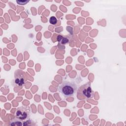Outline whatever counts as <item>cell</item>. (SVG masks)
Here are the masks:
<instances>
[{"instance_id": "cell-2", "label": "cell", "mask_w": 126, "mask_h": 126, "mask_svg": "<svg viewBox=\"0 0 126 126\" xmlns=\"http://www.w3.org/2000/svg\"><path fill=\"white\" fill-rule=\"evenodd\" d=\"M30 117V109L29 107L21 106L17 108L15 114L16 118L22 121H26Z\"/></svg>"}, {"instance_id": "cell-8", "label": "cell", "mask_w": 126, "mask_h": 126, "mask_svg": "<svg viewBox=\"0 0 126 126\" xmlns=\"http://www.w3.org/2000/svg\"><path fill=\"white\" fill-rule=\"evenodd\" d=\"M16 1L18 4H20V5H24L29 2V0H17Z\"/></svg>"}, {"instance_id": "cell-1", "label": "cell", "mask_w": 126, "mask_h": 126, "mask_svg": "<svg viewBox=\"0 0 126 126\" xmlns=\"http://www.w3.org/2000/svg\"><path fill=\"white\" fill-rule=\"evenodd\" d=\"M77 90V87L76 84L68 81L63 82L58 88V91L65 97L72 96Z\"/></svg>"}, {"instance_id": "cell-6", "label": "cell", "mask_w": 126, "mask_h": 126, "mask_svg": "<svg viewBox=\"0 0 126 126\" xmlns=\"http://www.w3.org/2000/svg\"><path fill=\"white\" fill-rule=\"evenodd\" d=\"M22 122H24L15 118V119L12 120L10 122L9 125L11 126H24V123H23Z\"/></svg>"}, {"instance_id": "cell-3", "label": "cell", "mask_w": 126, "mask_h": 126, "mask_svg": "<svg viewBox=\"0 0 126 126\" xmlns=\"http://www.w3.org/2000/svg\"><path fill=\"white\" fill-rule=\"evenodd\" d=\"M80 94L85 98H92L94 96V93L93 91L91 83H87L81 86L78 89V94Z\"/></svg>"}, {"instance_id": "cell-5", "label": "cell", "mask_w": 126, "mask_h": 126, "mask_svg": "<svg viewBox=\"0 0 126 126\" xmlns=\"http://www.w3.org/2000/svg\"><path fill=\"white\" fill-rule=\"evenodd\" d=\"M70 39L71 37L68 35H58L57 37V40L58 42L59 48L64 47V46L69 42Z\"/></svg>"}, {"instance_id": "cell-7", "label": "cell", "mask_w": 126, "mask_h": 126, "mask_svg": "<svg viewBox=\"0 0 126 126\" xmlns=\"http://www.w3.org/2000/svg\"><path fill=\"white\" fill-rule=\"evenodd\" d=\"M49 23L51 24L54 25L58 23V19L55 16H52L49 19Z\"/></svg>"}, {"instance_id": "cell-4", "label": "cell", "mask_w": 126, "mask_h": 126, "mask_svg": "<svg viewBox=\"0 0 126 126\" xmlns=\"http://www.w3.org/2000/svg\"><path fill=\"white\" fill-rule=\"evenodd\" d=\"M20 70H17L15 73V78L13 80V84L18 86H22L25 83V79L24 76V72L21 70L20 74Z\"/></svg>"}]
</instances>
